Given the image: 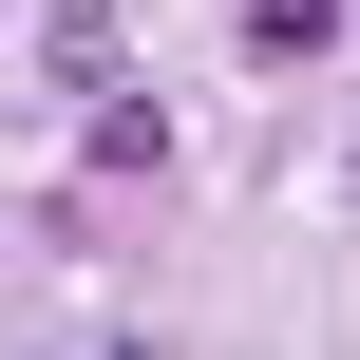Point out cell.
<instances>
[{
  "label": "cell",
  "mask_w": 360,
  "mask_h": 360,
  "mask_svg": "<svg viewBox=\"0 0 360 360\" xmlns=\"http://www.w3.org/2000/svg\"><path fill=\"white\" fill-rule=\"evenodd\" d=\"M76 171H95V190H152V171H171V114H152L133 76H114V95H76Z\"/></svg>",
  "instance_id": "cell-1"
},
{
  "label": "cell",
  "mask_w": 360,
  "mask_h": 360,
  "mask_svg": "<svg viewBox=\"0 0 360 360\" xmlns=\"http://www.w3.org/2000/svg\"><path fill=\"white\" fill-rule=\"evenodd\" d=\"M38 76L57 95H114V0H38Z\"/></svg>",
  "instance_id": "cell-2"
},
{
  "label": "cell",
  "mask_w": 360,
  "mask_h": 360,
  "mask_svg": "<svg viewBox=\"0 0 360 360\" xmlns=\"http://www.w3.org/2000/svg\"><path fill=\"white\" fill-rule=\"evenodd\" d=\"M323 38H342V0H247V57H266V76H304Z\"/></svg>",
  "instance_id": "cell-3"
}]
</instances>
